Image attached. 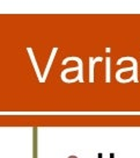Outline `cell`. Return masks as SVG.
I'll return each instance as SVG.
<instances>
[{
	"mask_svg": "<svg viewBox=\"0 0 140 158\" xmlns=\"http://www.w3.org/2000/svg\"><path fill=\"white\" fill-rule=\"evenodd\" d=\"M99 157H100V158H101V155H100V156H99Z\"/></svg>",
	"mask_w": 140,
	"mask_h": 158,
	"instance_id": "7a4b0ae2",
	"label": "cell"
},
{
	"mask_svg": "<svg viewBox=\"0 0 140 158\" xmlns=\"http://www.w3.org/2000/svg\"><path fill=\"white\" fill-rule=\"evenodd\" d=\"M68 158H76V157H74V156H72V157H68Z\"/></svg>",
	"mask_w": 140,
	"mask_h": 158,
	"instance_id": "6da1fadb",
	"label": "cell"
}]
</instances>
